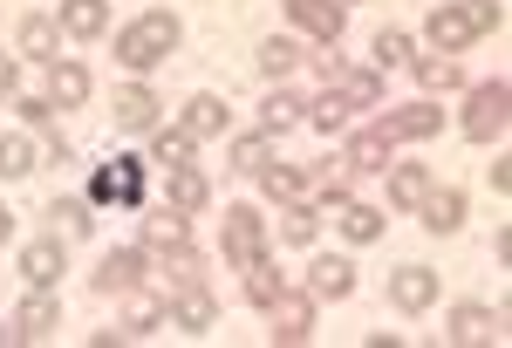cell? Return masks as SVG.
Returning a JSON list of instances; mask_svg holds the SVG:
<instances>
[{
  "label": "cell",
  "instance_id": "e575fe53",
  "mask_svg": "<svg viewBox=\"0 0 512 348\" xmlns=\"http://www.w3.org/2000/svg\"><path fill=\"white\" fill-rule=\"evenodd\" d=\"M308 116V103H294V96H274L267 110H260V123H267V137H280V130H294Z\"/></svg>",
  "mask_w": 512,
  "mask_h": 348
},
{
  "label": "cell",
  "instance_id": "ac0fdd59",
  "mask_svg": "<svg viewBox=\"0 0 512 348\" xmlns=\"http://www.w3.org/2000/svg\"><path fill=\"white\" fill-rule=\"evenodd\" d=\"M349 287H355L349 260H315V267H308V294H315V301H342Z\"/></svg>",
  "mask_w": 512,
  "mask_h": 348
},
{
  "label": "cell",
  "instance_id": "1f68e13d",
  "mask_svg": "<svg viewBox=\"0 0 512 348\" xmlns=\"http://www.w3.org/2000/svg\"><path fill=\"white\" fill-rule=\"evenodd\" d=\"M158 321H164V301H144V294H137V301L123 308V335H151ZM164 328H171V321H164Z\"/></svg>",
  "mask_w": 512,
  "mask_h": 348
},
{
  "label": "cell",
  "instance_id": "30bf717a",
  "mask_svg": "<svg viewBox=\"0 0 512 348\" xmlns=\"http://www.w3.org/2000/svg\"><path fill=\"white\" fill-rule=\"evenodd\" d=\"M137 280H144V253H137V246L103 253V267H96V294H130Z\"/></svg>",
  "mask_w": 512,
  "mask_h": 348
},
{
  "label": "cell",
  "instance_id": "60d3db41",
  "mask_svg": "<svg viewBox=\"0 0 512 348\" xmlns=\"http://www.w3.org/2000/svg\"><path fill=\"white\" fill-rule=\"evenodd\" d=\"M294 62H301V55H294V41H267V48H260V69H267V76H287Z\"/></svg>",
  "mask_w": 512,
  "mask_h": 348
},
{
  "label": "cell",
  "instance_id": "8fae6325",
  "mask_svg": "<svg viewBox=\"0 0 512 348\" xmlns=\"http://www.w3.org/2000/svg\"><path fill=\"white\" fill-rule=\"evenodd\" d=\"M390 301L403 314H424L437 301V273L431 267H396V280H390Z\"/></svg>",
  "mask_w": 512,
  "mask_h": 348
},
{
  "label": "cell",
  "instance_id": "7402d4cb",
  "mask_svg": "<svg viewBox=\"0 0 512 348\" xmlns=\"http://www.w3.org/2000/svg\"><path fill=\"white\" fill-rule=\"evenodd\" d=\"M164 280L171 287H198L205 280V253H192V239L185 246H164Z\"/></svg>",
  "mask_w": 512,
  "mask_h": 348
},
{
  "label": "cell",
  "instance_id": "836d02e7",
  "mask_svg": "<svg viewBox=\"0 0 512 348\" xmlns=\"http://www.w3.org/2000/svg\"><path fill=\"white\" fill-rule=\"evenodd\" d=\"M342 232H349L355 246H369V239L383 232V212H376V205H349V212H342Z\"/></svg>",
  "mask_w": 512,
  "mask_h": 348
},
{
  "label": "cell",
  "instance_id": "ba28073f",
  "mask_svg": "<svg viewBox=\"0 0 512 348\" xmlns=\"http://www.w3.org/2000/svg\"><path fill=\"white\" fill-rule=\"evenodd\" d=\"M287 14H294V28H308L321 48L342 41V0H287Z\"/></svg>",
  "mask_w": 512,
  "mask_h": 348
},
{
  "label": "cell",
  "instance_id": "52a82bcc",
  "mask_svg": "<svg viewBox=\"0 0 512 348\" xmlns=\"http://www.w3.org/2000/svg\"><path fill=\"white\" fill-rule=\"evenodd\" d=\"M171 328H185V335H212L219 328V301L205 294V287H178V308H164Z\"/></svg>",
  "mask_w": 512,
  "mask_h": 348
},
{
  "label": "cell",
  "instance_id": "5bb4252c",
  "mask_svg": "<svg viewBox=\"0 0 512 348\" xmlns=\"http://www.w3.org/2000/svg\"><path fill=\"white\" fill-rule=\"evenodd\" d=\"M14 321H21V335H28V342H48V335L62 328V301H55L48 287H35V294L21 301V314H14Z\"/></svg>",
  "mask_w": 512,
  "mask_h": 348
},
{
  "label": "cell",
  "instance_id": "7bdbcfd3",
  "mask_svg": "<svg viewBox=\"0 0 512 348\" xmlns=\"http://www.w3.org/2000/svg\"><path fill=\"white\" fill-rule=\"evenodd\" d=\"M14 342H28V335H21V321H7V328H0V348H14Z\"/></svg>",
  "mask_w": 512,
  "mask_h": 348
},
{
  "label": "cell",
  "instance_id": "603a6c76",
  "mask_svg": "<svg viewBox=\"0 0 512 348\" xmlns=\"http://www.w3.org/2000/svg\"><path fill=\"white\" fill-rule=\"evenodd\" d=\"M21 55L55 62V14H28V21H21Z\"/></svg>",
  "mask_w": 512,
  "mask_h": 348
},
{
  "label": "cell",
  "instance_id": "83f0119b",
  "mask_svg": "<svg viewBox=\"0 0 512 348\" xmlns=\"http://www.w3.org/2000/svg\"><path fill=\"white\" fill-rule=\"evenodd\" d=\"M280 287H287V280H280L274 260H246V301H253V308H267Z\"/></svg>",
  "mask_w": 512,
  "mask_h": 348
},
{
  "label": "cell",
  "instance_id": "ab89813d",
  "mask_svg": "<svg viewBox=\"0 0 512 348\" xmlns=\"http://www.w3.org/2000/svg\"><path fill=\"white\" fill-rule=\"evenodd\" d=\"M308 123H315V130H342V123H349V110L335 103V89H328L321 103H308Z\"/></svg>",
  "mask_w": 512,
  "mask_h": 348
},
{
  "label": "cell",
  "instance_id": "d6a6232c",
  "mask_svg": "<svg viewBox=\"0 0 512 348\" xmlns=\"http://www.w3.org/2000/svg\"><path fill=\"white\" fill-rule=\"evenodd\" d=\"M253 178L267 185V198H301V171H294V164H260Z\"/></svg>",
  "mask_w": 512,
  "mask_h": 348
},
{
  "label": "cell",
  "instance_id": "ffe728a7",
  "mask_svg": "<svg viewBox=\"0 0 512 348\" xmlns=\"http://www.w3.org/2000/svg\"><path fill=\"white\" fill-rule=\"evenodd\" d=\"M62 28L82 35V41H96L110 28V7H103V0H62Z\"/></svg>",
  "mask_w": 512,
  "mask_h": 348
},
{
  "label": "cell",
  "instance_id": "7a4b0ae2",
  "mask_svg": "<svg viewBox=\"0 0 512 348\" xmlns=\"http://www.w3.org/2000/svg\"><path fill=\"white\" fill-rule=\"evenodd\" d=\"M506 123H512V89L506 82H478L472 103H465V137H472V144H492Z\"/></svg>",
  "mask_w": 512,
  "mask_h": 348
},
{
  "label": "cell",
  "instance_id": "e0dca14e",
  "mask_svg": "<svg viewBox=\"0 0 512 348\" xmlns=\"http://www.w3.org/2000/svg\"><path fill=\"white\" fill-rule=\"evenodd\" d=\"M472 28H465V14L458 7H431V48L437 55H458V48H472Z\"/></svg>",
  "mask_w": 512,
  "mask_h": 348
},
{
  "label": "cell",
  "instance_id": "2e32d148",
  "mask_svg": "<svg viewBox=\"0 0 512 348\" xmlns=\"http://www.w3.org/2000/svg\"><path fill=\"white\" fill-rule=\"evenodd\" d=\"M390 164V137L369 123V130H355L349 137V151H342V171H383Z\"/></svg>",
  "mask_w": 512,
  "mask_h": 348
},
{
  "label": "cell",
  "instance_id": "8d00e7d4",
  "mask_svg": "<svg viewBox=\"0 0 512 348\" xmlns=\"http://www.w3.org/2000/svg\"><path fill=\"white\" fill-rule=\"evenodd\" d=\"M458 14H465V28H472V35H492V28L506 21V7H499V0H465Z\"/></svg>",
  "mask_w": 512,
  "mask_h": 348
},
{
  "label": "cell",
  "instance_id": "d590c367",
  "mask_svg": "<svg viewBox=\"0 0 512 348\" xmlns=\"http://www.w3.org/2000/svg\"><path fill=\"white\" fill-rule=\"evenodd\" d=\"M417 82H424V89H451V82H458V62H451V55H424V62H417Z\"/></svg>",
  "mask_w": 512,
  "mask_h": 348
},
{
  "label": "cell",
  "instance_id": "484cf974",
  "mask_svg": "<svg viewBox=\"0 0 512 348\" xmlns=\"http://www.w3.org/2000/svg\"><path fill=\"white\" fill-rule=\"evenodd\" d=\"M205 198H212V185H205V171H192V164H178V171H171V205H178V212H198Z\"/></svg>",
  "mask_w": 512,
  "mask_h": 348
},
{
  "label": "cell",
  "instance_id": "cb8c5ba5",
  "mask_svg": "<svg viewBox=\"0 0 512 348\" xmlns=\"http://www.w3.org/2000/svg\"><path fill=\"white\" fill-rule=\"evenodd\" d=\"M185 130H192V137H219V130H226V103H219V96H192V103H185Z\"/></svg>",
  "mask_w": 512,
  "mask_h": 348
},
{
  "label": "cell",
  "instance_id": "b9f144b4",
  "mask_svg": "<svg viewBox=\"0 0 512 348\" xmlns=\"http://www.w3.org/2000/svg\"><path fill=\"white\" fill-rule=\"evenodd\" d=\"M55 219H62L69 232H89V205H76V198H62V205H55Z\"/></svg>",
  "mask_w": 512,
  "mask_h": 348
},
{
  "label": "cell",
  "instance_id": "5b68a950",
  "mask_svg": "<svg viewBox=\"0 0 512 348\" xmlns=\"http://www.w3.org/2000/svg\"><path fill=\"white\" fill-rule=\"evenodd\" d=\"M219 246H226V260H233V267L260 260V246H267V219H260V212H246V205H233V212H226V232H219Z\"/></svg>",
  "mask_w": 512,
  "mask_h": 348
},
{
  "label": "cell",
  "instance_id": "f6af8a7d",
  "mask_svg": "<svg viewBox=\"0 0 512 348\" xmlns=\"http://www.w3.org/2000/svg\"><path fill=\"white\" fill-rule=\"evenodd\" d=\"M7 232H14V212H7V205H0V239H7Z\"/></svg>",
  "mask_w": 512,
  "mask_h": 348
},
{
  "label": "cell",
  "instance_id": "f1b7e54d",
  "mask_svg": "<svg viewBox=\"0 0 512 348\" xmlns=\"http://www.w3.org/2000/svg\"><path fill=\"white\" fill-rule=\"evenodd\" d=\"M280 205H287V212H280V239H294V246H308V239H315V205H301V198H280Z\"/></svg>",
  "mask_w": 512,
  "mask_h": 348
},
{
  "label": "cell",
  "instance_id": "6da1fadb",
  "mask_svg": "<svg viewBox=\"0 0 512 348\" xmlns=\"http://www.w3.org/2000/svg\"><path fill=\"white\" fill-rule=\"evenodd\" d=\"M178 35H185V28H178V14L151 7V14H137V21L117 35V62H123V69H158L164 55L178 48Z\"/></svg>",
  "mask_w": 512,
  "mask_h": 348
},
{
  "label": "cell",
  "instance_id": "ee69618b",
  "mask_svg": "<svg viewBox=\"0 0 512 348\" xmlns=\"http://www.w3.org/2000/svg\"><path fill=\"white\" fill-rule=\"evenodd\" d=\"M0 96H14V62L0 55Z\"/></svg>",
  "mask_w": 512,
  "mask_h": 348
},
{
  "label": "cell",
  "instance_id": "f546056e",
  "mask_svg": "<svg viewBox=\"0 0 512 348\" xmlns=\"http://www.w3.org/2000/svg\"><path fill=\"white\" fill-rule=\"evenodd\" d=\"M424 192H431V171H424V164H396L390 171V198L396 205H417Z\"/></svg>",
  "mask_w": 512,
  "mask_h": 348
},
{
  "label": "cell",
  "instance_id": "4dcf8cb0",
  "mask_svg": "<svg viewBox=\"0 0 512 348\" xmlns=\"http://www.w3.org/2000/svg\"><path fill=\"white\" fill-rule=\"evenodd\" d=\"M35 171V144L28 137H0V178H28Z\"/></svg>",
  "mask_w": 512,
  "mask_h": 348
},
{
  "label": "cell",
  "instance_id": "4fadbf2b",
  "mask_svg": "<svg viewBox=\"0 0 512 348\" xmlns=\"http://www.w3.org/2000/svg\"><path fill=\"white\" fill-rule=\"evenodd\" d=\"M48 103L55 110H82L89 103V69L82 62H48Z\"/></svg>",
  "mask_w": 512,
  "mask_h": 348
},
{
  "label": "cell",
  "instance_id": "8992f818",
  "mask_svg": "<svg viewBox=\"0 0 512 348\" xmlns=\"http://www.w3.org/2000/svg\"><path fill=\"white\" fill-rule=\"evenodd\" d=\"M328 89H335L342 110H376L383 103V69H335Z\"/></svg>",
  "mask_w": 512,
  "mask_h": 348
},
{
  "label": "cell",
  "instance_id": "9a60e30c",
  "mask_svg": "<svg viewBox=\"0 0 512 348\" xmlns=\"http://www.w3.org/2000/svg\"><path fill=\"white\" fill-rule=\"evenodd\" d=\"M499 321H506V314H492V308H478V301H465V308H451V342H458V348L492 342V335H499Z\"/></svg>",
  "mask_w": 512,
  "mask_h": 348
},
{
  "label": "cell",
  "instance_id": "9c48e42d",
  "mask_svg": "<svg viewBox=\"0 0 512 348\" xmlns=\"http://www.w3.org/2000/svg\"><path fill=\"white\" fill-rule=\"evenodd\" d=\"M158 96L144 89V82H130V89H117L110 96V116H117V130H158Z\"/></svg>",
  "mask_w": 512,
  "mask_h": 348
},
{
  "label": "cell",
  "instance_id": "f35d334b",
  "mask_svg": "<svg viewBox=\"0 0 512 348\" xmlns=\"http://www.w3.org/2000/svg\"><path fill=\"white\" fill-rule=\"evenodd\" d=\"M396 62H410V35L403 28H383L376 35V69H396Z\"/></svg>",
  "mask_w": 512,
  "mask_h": 348
},
{
  "label": "cell",
  "instance_id": "277c9868",
  "mask_svg": "<svg viewBox=\"0 0 512 348\" xmlns=\"http://www.w3.org/2000/svg\"><path fill=\"white\" fill-rule=\"evenodd\" d=\"M89 198H96V205H137V198H144V164H137V157H117L110 171L89 178Z\"/></svg>",
  "mask_w": 512,
  "mask_h": 348
},
{
  "label": "cell",
  "instance_id": "7c38bea8",
  "mask_svg": "<svg viewBox=\"0 0 512 348\" xmlns=\"http://www.w3.org/2000/svg\"><path fill=\"white\" fill-rule=\"evenodd\" d=\"M437 123H444V110H431V103H417V110H390L376 130L390 137V144H417V137H437Z\"/></svg>",
  "mask_w": 512,
  "mask_h": 348
},
{
  "label": "cell",
  "instance_id": "4316f807",
  "mask_svg": "<svg viewBox=\"0 0 512 348\" xmlns=\"http://www.w3.org/2000/svg\"><path fill=\"white\" fill-rule=\"evenodd\" d=\"M185 239H192V232H185V212H178V205H171V212H151V219H144V246H185Z\"/></svg>",
  "mask_w": 512,
  "mask_h": 348
},
{
  "label": "cell",
  "instance_id": "d6986e66",
  "mask_svg": "<svg viewBox=\"0 0 512 348\" xmlns=\"http://www.w3.org/2000/svg\"><path fill=\"white\" fill-rule=\"evenodd\" d=\"M21 273H28V287H55V280H62V246H55V239H35V246L21 253Z\"/></svg>",
  "mask_w": 512,
  "mask_h": 348
},
{
  "label": "cell",
  "instance_id": "d4e9b609",
  "mask_svg": "<svg viewBox=\"0 0 512 348\" xmlns=\"http://www.w3.org/2000/svg\"><path fill=\"white\" fill-rule=\"evenodd\" d=\"M192 130H158L151 137V164H164V171H178V164H192Z\"/></svg>",
  "mask_w": 512,
  "mask_h": 348
},
{
  "label": "cell",
  "instance_id": "74e56055",
  "mask_svg": "<svg viewBox=\"0 0 512 348\" xmlns=\"http://www.w3.org/2000/svg\"><path fill=\"white\" fill-rule=\"evenodd\" d=\"M267 151H274V137H267V130H260V137H239V144H233V171H260Z\"/></svg>",
  "mask_w": 512,
  "mask_h": 348
},
{
  "label": "cell",
  "instance_id": "44dd1931",
  "mask_svg": "<svg viewBox=\"0 0 512 348\" xmlns=\"http://www.w3.org/2000/svg\"><path fill=\"white\" fill-rule=\"evenodd\" d=\"M417 212H424V226H431V232H451L458 219H465V198H458V192H437V185H431V192L417 198Z\"/></svg>",
  "mask_w": 512,
  "mask_h": 348
},
{
  "label": "cell",
  "instance_id": "3957f363",
  "mask_svg": "<svg viewBox=\"0 0 512 348\" xmlns=\"http://www.w3.org/2000/svg\"><path fill=\"white\" fill-rule=\"evenodd\" d=\"M260 314L274 321V342H308V335H315V294H287V287H280Z\"/></svg>",
  "mask_w": 512,
  "mask_h": 348
}]
</instances>
